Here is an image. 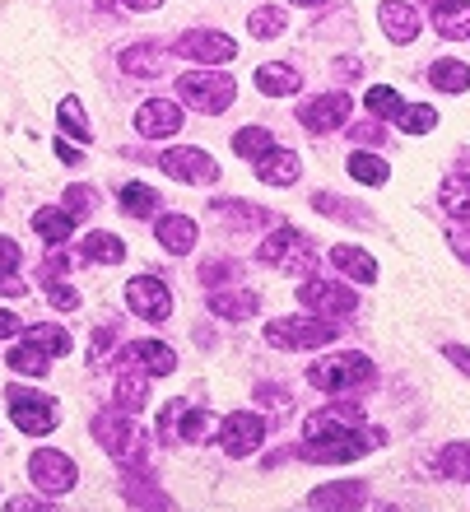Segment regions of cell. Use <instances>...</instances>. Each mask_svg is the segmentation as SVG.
<instances>
[{
	"label": "cell",
	"instance_id": "cell-1",
	"mask_svg": "<svg viewBox=\"0 0 470 512\" xmlns=\"http://www.w3.org/2000/svg\"><path fill=\"white\" fill-rule=\"evenodd\" d=\"M377 368L373 359H363V354L345 350V354H326V359H317V364L308 368V382L312 387L331 391V396H340V391H359V387H373Z\"/></svg>",
	"mask_w": 470,
	"mask_h": 512
},
{
	"label": "cell",
	"instance_id": "cell-2",
	"mask_svg": "<svg viewBox=\"0 0 470 512\" xmlns=\"http://www.w3.org/2000/svg\"><path fill=\"white\" fill-rule=\"evenodd\" d=\"M177 94L182 103H191L196 112H224L238 98V84L224 75V70H187V75H177Z\"/></svg>",
	"mask_w": 470,
	"mask_h": 512
},
{
	"label": "cell",
	"instance_id": "cell-3",
	"mask_svg": "<svg viewBox=\"0 0 470 512\" xmlns=\"http://www.w3.org/2000/svg\"><path fill=\"white\" fill-rule=\"evenodd\" d=\"M266 340L275 345V350H317V345H326V340H336V326H331V317H280V322L266 326Z\"/></svg>",
	"mask_w": 470,
	"mask_h": 512
},
{
	"label": "cell",
	"instance_id": "cell-4",
	"mask_svg": "<svg viewBox=\"0 0 470 512\" xmlns=\"http://www.w3.org/2000/svg\"><path fill=\"white\" fill-rule=\"evenodd\" d=\"M28 480H33V489H42L47 499H61V494L75 489L80 466H75L66 452H56V447H38V452L28 457Z\"/></svg>",
	"mask_w": 470,
	"mask_h": 512
},
{
	"label": "cell",
	"instance_id": "cell-5",
	"mask_svg": "<svg viewBox=\"0 0 470 512\" xmlns=\"http://www.w3.org/2000/svg\"><path fill=\"white\" fill-rule=\"evenodd\" d=\"M154 163H159L168 177H177V182H191V187H215V182H219L215 154H205L201 145L163 149V154H154Z\"/></svg>",
	"mask_w": 470,
	"mask_h": 512
},
{
	"label": "cell",
	"instance_id": "cell-6",
	"mask_svg": "<svg viewBox=\"0 0 470 512\" xmlns=\"http://www.w3.org/2000/svg\"><path fill=\"white\" fill-rule=\"evenodd\" d=\"M368 443H382V433H363V429L326 433V438H303L298 457H303V461H331V466H345V461H359L363 452H368Z\"/></svg>",
	"mask_w": 470,
	"mask_h": 512
},
{
	"label": "cell",
	"instance_id": "cell-7",
	"mask_svg": "<svg viewBox=\"0 0 470 512\" xmlns=\"http://www.w3.org/2000/svg\"><path fill=\"white\" fill-rule=\"evenodd\" d=\"M5 401H10L14 424H19L24 433H33V438L61 429V410H56L52 396H38V391H24V387H10V391H5Z\"/></svg>",
	"mask_w": 470,
	"mask_h": 512
},
{
	"label": "cell",
	"instance_id": "cell-8",
	"mask_svg": "<svg viewBox=\"0 0 470 512\" xmlns=\"http://www.w3.org/2000/svg\"><path fill=\"white\" fill-rule=\"evenodd\" d=\"M177 56L201 61V66H229L233 56H238V42L229 33H219V28H187L177 38Z\"/></svg>",
	"mask_w": 470,
	"mask_h": 512
},
{
	"label": "cell",
	"instance_id": "cell-9",
	"mask_svg": "<svg viewBox=\"0 0 470 512\" xmlns=\"http://www.w3.org/2000/svg\"><path fill=\"white\" fill-rule=\"evenodd\" d=\"M94 438L103 443V452H112L117 461H131L135 457V443H140L145 433L135 429V419L117 405V410H103V415H94Z\"/></svg>",
	"mask_w": 470,
	"mask_h": 512
},
{
	"label": "cell",
	"instance_id": "cell-10",
	"mask_svg": "<svg viewBox=\"0 0 470 512\" xmlns=\"http://www.w3.org/2000/svg\"><path fill=\"white\" fill-rule=\"evenodd\" d=\"M215 438L229 457H252L256 447H261V438H266V419L256 415V410H238V415H229L219 424Z\"/></svg>",
	"mask_w": 470,
	"mask_h": 512
},
{
	"label": "cell",
	"instance_id": "cell-11",
	"mask_svg": "<svg viewBox=\"0 0 470 512\" xmlns=\"http://www.w3.org/2000/svg\"><path fill=\"white\" fill-rule=\"evenodd\" d=\"M126 303H131L135 317H145V322H168L173 317V294H168V284L154 280V275H135L126 284Z\"/></svg>",
	"mask_w": 470,
	"mask_h": 512
},
{
	"label": "cell",
	"instance_id": "cell-12",
	"mask_svg": "<svg viewBox=\"0 0 470 512\" xmlns=\"http://www.w3.org/2000/svg\"><path fill=\"white\" fill-rule=\"evenodd\" d=\"M298 303H308V312H317V317H350V312L359 308L354 289H345V284H326V280H303Z\"/></svg>",
	"mask_w": 470,
	"mask_h": 512
},
{
	"label": "cell",
	"instance_id": "cell-13",
	"mask_svg": "<svg viewBox=\"0 0 470 512\" xmlns=\"http://www.w3.org/2000/svg\"><path fill=\"white\" fill-rule=\"evenodd\" d=\"M350 112H354L350 94H322V98H308V103L298 108V122H303V131L326 135V131H340Z\"/></svg>",
	"mask_w": 470,
	"mask_h": 512
},
{
	"label": "cell",
	"instance_id": "cell-14",
	"mask_svg": "<svg viewBox=\"0 0 470 512\" xmlns=\"http://www.w3.org/2000/svg\"><path fill=\"white\" fill-rule=\"evenodd\" d=\"M135 131L140 135H149V140H163V135H177L182 131V122H187V117H182V108H177L173 98H145V103H140V108H135Z\"/></svg>",
	"mask_w": 470,
	"mask_h": 512
},
{
	"label": "cell",
	"instance_id": "cell-15",
	"mask_svg": "<svg viewBox=\"0 0 470 512\" xmlns=\"http://www.w3.org/2000/svg\"><path fill=\"white\" fill-rule=\"evenodd\" d=\"M377 24H382V33H387L391 42H401V47H410V42L419 38V10L415 5H405V0H382L377 5Z\"/></svg>",
	"mask_w": 470,
	"mask_h": 512
},
{
	"label": "cell",
	"instance_id": "cell-16",
	"mask_svg": "<svg viewBox=\"0 0 470 512\" xmlns=\"http://www.w3.org/2000/svg\"><path fill=\"white\" fill-rule=\"evenodd\" d=\"M298 173H303V163H298L294 149L284 145H270L261 159H256V177L266 182V187H289V182H298Z\"/></svg>",
	"mask_w": 470,
	"mask_h": 512
},
{
	"label": "cell",
	"instance_id": "cell-17",
	"mask_svg": "<svg viewBox=\"0 0 470 512\" xmlns=\"http://www.w3.org/2000/svg\"><path fill=\"white\" fill-rule=\"evenodd\" d=\"M126 359L140 368H149V378H168L177 368V354L163 345V340H131V350H126Z\"/></svg>",
	"mask_w": 470,
	"mask_h": 512
},
{
	"label": "cell",
	"instance_id": "cell-18",
	"mask_svg": "<svg viewBox=\"0 0 470 512\" xmlns=\"http://www.w3.org/2000/svg\"><path fill=\"white\" fill-rule=\"evenodd\" d=\"M433 28L452 42H470V0H443L433 10Z\"/></svg>",
	"mask_w": 470,
	"mask_h": 512
},
{
	"label": "cell",
	"instance_id": "cell-19",
	"mask_svg": "<svg viewBox=\"0 0 470 512\" xmlns=\"http://www.w3.org/2000/svg\"><path fill=\"white\" fill-rule=\"evenodd\" d=\"M298 70L294 66H284V61H266V66L256 70V89L266 98H289V94H298Z\"/></svg>",
	"mask_w": 470,
	"mask_h": 512
},
{
	"label": "cell",
	"instance_id": "cell-20",
	"mask_svg": "<svg viewBox=\"0 0 470 512\" xmlns=\"http://www.w3.org/2000/svg\"><path fill=\"white\" fill-rule=\"evenodd\" d=\"M33 229H38L42 243H70V233H75V215H66L61 205H42L33 210Z\"/></svg>",
	"mask_w": 470,
	"mask_h": 512
},
{
	"label": "cell",
	"instance_id": "cell-21",
	"mask_svg": "<svg viewBox=\"0 0 470 512\" xmlns=\"http://www.w3.org/2000/svg\"><path fill=\"white\" fill-rule=\"evenodd\" d=\"M256 294H247V289H215L210 294V312L215 317H229V322H247V317H256Z\"/></svg>",
	"mask_w": 470,
	"mask_h": 512
},
{
	"label": "cell",
	"instance_id": "cell-22",
	"mask_svg": "<svg viewBox=\"0 0 470 512\" xmlns=\"http://www.w3.org/2000/svg\"><path fill=\"white\" fill-rule=\"evenodd\" d=\"M112 391H117V405L121 410H140V405L149 401V382H145V368L135 373L131 359L117 368V382H112Z\"/></svg>",
	"mask_w": 470,
	"mask_h": 512
},
{
	"label": "cell",
	"instance_id": "cell-23",
	"mask_svg": "<svg viewBox=\"0 0 470 512\" xmlns=\"http://www.w3.org/2000/svg\"><path fill=\"white\" fill-rule=\"evenodd\" d=\"M163 61H168V52L154 47V42H140V47H126V52H121V70H126V75H140V80H154L163 70Z\"/></svg>",
	"mask_w": 470,
	"mask_h": 512
},
{
	"label": "cell",
	"instance_id": "cell-24",
	"mask_svg": "<svg viewBox=\"0 0 470 512\" xmlns=\"http://www.w3.org/2000/svg\"><path fill=\"white\" fill-rule=\"evenodd\" d=\"M331 266H340L350 280H363V284H373L377 280V261L363 247H350V243H340L331 247Z\"/></svg>",
	"mask_w": 470,
	"mask_h": 512
},
{
	"label": "cell",
	"instance_id": "cell-25",
	"mask_svg": "<svg viewBox=\"0 0 470 512\" xmlns=\"http://www.w3.org/2000/svg\"><path fill=\"white\" fill-rule=\"evenodd\" d=\"M154 233H159V243L168 247V252H177V256H187L191 247H196V224H191L187 215H163Z\"/></svg>",
	"mask_w": 470,
	"mask_h": 512
},
{
	"label": "cell",
	"instance_id": "cell-26",
	"mask_svg": "<svg viewBox=\"0 0 470 512\" xmlns=\"http://www.w3.org/2000/svg\"><path fill=\"white\" fill-rule=\"evenodd\" d=\"M284 28H289V10H284V5H256V10L247 14V33H252L256 42L280 38Z\"/></svg>",
	"mask_w": 470,
	"mask_h": 512
},
{
	"label": "cell",
	"instance_id": "cell-27",
	"mask_svg": "<svg viewBox=\"0 0 470 512\" xmlns=\"http://www.w3.org/2000/svg\"><path fill=\"white\" fill-rule=\"evenodd\" d=\"M429 84H433V89H443V94H466V89H470V66H466V61L443 56V61H433V66H429Z\"/></svg>",
	"mask_w": 470,
	"mask_h": 512
},
{
	"label": "cell",
	"instance_id": "cell-28",
	"mask_svg": "<svg viewBox=\"0 0 470 512\" xmlns=\"http://www.w3.org/2000/svg\"><path fill=\"white\" fill-rule=\"evenodd\" d=\"M438 205H443L452 219H470V177L466 173L443 177V187H438Z\"/></svg>",
	"mask_w": 470,
	"mask_h": 512
},
{
	"label": "cell",
	"instance_id": "cell-29",
	"mask_svg": "<svg viewBox=\"0 0 470 512\" xmlns=\"http://www.w3.org/2000/svg\"><path fill=\"white\" fill-rule=\"evenodd\" d=\"M28 345H38V350H42V354H52V359H61V354L75 350V340H70L66 326H52V322L28 326Z\"/></svg>",
	"mask_w": 470,
	"mask_h": 512
},
{
	"label": "cell",
	"instance_id": "cell-30",
	"mask_svg": "<svg viewBox=\"0 0 470 512\" xmlns=\"http://www.w3.org/2000/svg\"><path fill=\"white\" fill-rule=\"evenodd\" d=\"M121 210H126V215H135V219H149L154 215V210H159V191L154 187H145V182H126V187H121Z\"/></svg>",
	"mask_w": 470,
	"mask_h": 512
},
{
	"label": "cell",
	"instance_id": "cell-31",
	"mask_svg": "<svg viewBox=\"0 0 470 512\" xmlns=\"http://www.w3.org/2000/svg\"><path fill=\"white\" fill-rule=\"evenodd\" d=\"M350 177L363 182V187H387L391 168H387V159H377V154H350Z\"/></svg>",
	"mask_w": 470,
	"mask_h": 512
},
{
	"label": "cell",
	"instance_id": "cell-32",
	"mask_svg": "<svg viewBox=\"0 0 470 512\" xmlns=\"http://www.w3.org/2000/svg\"><path fill=\"white\" fill-rule=\"evenodd\" d=\"M270 145H275V135H270L266 126H242V131L233 135V154H242L247 163H256Z\"/></svg>",
	"mask_w": 470,
	"mask_h": 512
},
{
	"label": "cell",
	"instance_id": "cell-33",
	"mask_svg": "<svg viewBox=\"0 0 470 512\" xmlns=\"http://www.w3.org/2000/svg\"><path fill=\"white\" fill-rule=\"evenodd\" d=\"M312 508H363L368 503V494H363V485H331L322 489V494H312Z\"/></svg>",
	"mask_w": 470,
	"mask_h": 512
},
{
	"label": "cell",
	"instance_id": "cell-34",
	"mask_svg": "<svg viewBox=\"0 0 470 512\" xmlns=\"http://www.w3.org/2000/svg\"><path fill=\"white\" fill-rule=\"evenodd\" d=\"M438 475L443 480H470V443H447L438 452Z\"/></svg>",
	"mask_w": 470,
	"mask_h": 512
},
{
	"label": "cell",
	"instance_id": "cell-35",
	"mask_svg": "<svg viewBox=\"0 0 470 512\" xmlns=\"http://www.w3.org/2000/svg\"><path fill=\"white\" fill-rule=\"evenodd\" d=\"M84 256H89V261H103V266H121V256H126V243H121L117 233H89V243H84Z\"/></svg>",
	"mask_w": 470,
	"mask_h": 512
},
{
	"label": "cell",
	"instance_id": "cell-36",
	"mask_svg": "<svg viewBox=\"0 0 470 512\" xmlns=\"http://www.w3.org/2000/svg\"><path fill=\"white\" fill-rule=\"evenodd\" d=\"M396 126L410 135H429L433 126H438V112H433L429 103H405V108L396 112Z\"/></svg>",
	"mask_w": 470,
	"mask_h": 512
},
{
	"label": "cell",
	"instance_id": "cell-37",
	"mask_svg": "<svg viewBox=\"0 0 470 512\" xmlns=\"http://www.w3.org/2000/svg\"><path fill=\"white\" fill-rule=\"evenodd\" d=\"M363 108L373 112V117H387V122H396V112H401L405 103H401V94H396V89H387V84H373V89L363 94Z\"/></svg>",
	"mask_w": 470,
	"mask_h": 512
},
{
	"label": "cell",
	"instance_id": "cell-38",
	"mask_svg": "<svg viewBox=\"0 0 470 512\" xmlns=\"http://www.w3.org/2000/svg\"><path fill=\"white\" fill-rule=\"evenodd\" d=\"M5 359H10L14 373H28V378H42V373H47V364H52V354H42L38 345H19V350H10Z\"/></svg>",
	"mask_w": 470,
	"mask_h": 512
},
{
	"label": "cell",
	"instance_id": "cell-39",
	"mask_svg": "<svg viewBox=\"0 0 470 512\" xmlns=\"http://www.w3.org/2000/svg\"><path fill=\"white\" fill-rule=\"evenodd\" d=\"M56 122H61V131H70V135H75V140H94V131H89V122H84L80 98H61V108H56Z\"/></svg>",
	"mask_w": 470,
	"mask_h": 512
},
{
	"label": "cell",
	"instance_id": "cell-40",
	"mask_svg": "<svg viewBox=\"0 0 470 512\" xmlns=\"http://www.w3.org/2000/svg\"><path fill=\"white\" fill-rule=\"evenodd\" d=\"M298 238H303V233H298V229H275V233H270V238H266V243L256 247V261H261V266H275V261H280V256L298 243Z\"/></svg>",
	"mask_w": 470,
	"mask_h": 512
},
{
	"label": "cell",
	"instance_id": "cell-41",
	"mask_svg": "<svg viewBox=\"0 0 470 512\" xmlns=\"http://www.w3.org/2000/svg\"><path fill=\"white\" fill-rule=\"evenodd\" d=\"M89 205H94V191H89V187H70L61 210H66V215H75V219H84V215H89Z\"/></svg>",
	"mask_w": 470,
	"mask_h": 512
},
{
	"label": "cell",
	"instance_id": "cell-42",
	"mask_svg": "<svg viewBox=\"0 0 470 512\" xmlns=\"http://www.w3.org/2000/svg\"><path fill=\"white\" fill-rule=\"evenodd\" d=\"M47 298H52V308H61V312H75V308H80V294H75L70 284H52V289H47Z\"/></svg>",
	"mask_w": 470,
	"mask_h": 512
},
{
	"label": "cell",
	"instance_id": "cell-43",
	"mask_svg": "<svg viewBox=\"0 0 470 512\" xmlns=\"http://www.w3.org/2000/svg\"><path fill=\"white\" fill-rule=\"evenodd\" d=\"M229 275H233V270H229V261H215V256H210V261H205V266H201V280L210 284V289H215V284H224V280H229Z\"/></svg>",
	"mask_w": 470,
	"mask_h": 512
},
{
	"label": "cell",
	"instance_id": "cell-44",
	"mask_svg": "<svg viewBox=\"0 0 470 512\" xmlns=\"http://www.w3.org/2000/svg\"><path fill=\"white\" fill-rule=\"evenodd\" d=\"M19 261H24V252H19V243L0 233V270H19Z\"/></svg>",
	"mask_w": 470,
	"mask_h": 512
},
{
	"label": "cell",
	"instance_id": "cell-45",
	"mask_svg": "<svg viewBox=\"0 0 470 512\" xmlns=\"http://www.w3.org/2000/svg\"><path fill=\"white\" fill-rule=\"evenodd\" d=\"M443 354H447V359H452V364H457L461 373H466V378H470V350H466V345H457V340H447V345H443Z\"/></svg>",
	"mask_w": 470,
	"mask_h": 512
},
{
	"label": "cell",
	"instance_id": "cell-46",
	"mask_svg": "<svg viewBox=\"0 0 470 512\" xmlns=\"http://www.w3.org/2000/svg\"><path fill=\"white\" fill-rule=\"evenodd\" d=\"M0 294H5V298H24V294H28V284H24V280H14V270H0Z\"/></svg>",
	"mask_w": 470,
	"mask_h": 512
},
{
	"label": "cell",
	"instance_id": "cell-47",
	"mask_svg": "<svg viewBox=\"0 0 470 512\" xmlns=\"http://www.w3.org/2000/svg\"><path fill=\"white\" fill-rule=\"evenodd\" d=\"M447 243L457 247L461 261H470V229H452V233H447Z\"/></svg>",
	"mask_w": 470,
	"mask_h": 512
},
{
	"label": "cell",
	"instance_id": "cell-48",
	"mask_svg": "<svg viewBox=\"0 0 470 512\" xmlns=\"http://www.w3.org/2000/svg\"><path fill=\"white\" fill-rule=\"evenodd\" d=\"M56 154H61V159H66V163H70V168H75V163H84L80 145H66V140H56Z\"/></svg>",
	"mask_w": 470,
	"mask_h": 512
},
{
	"label": "cell",
	"instance_id": "cell-49",
	"mask_svg": "<svg viewBox=\"0 0 470 512\" xmlns=\"http://www.w3.org/2000/svg\"><path fill=\"white\" fill-rule=\"evenodd\" d=\"M14 331H19V317H14V312H0V340L14 336Z\"/></svg>",
	"mask_w": 470,
	"mask_h": 512
},
{
	"label": "cell",
	"instance_id": "cell-50",
	"mask_svg": "<svg viewBox=\"0 0 470 512\" xmlns=\"http://www.w3.org/2000/svg\"><path fill=\"white\" fill-rule=\"evenodd\" d=\"M377 135H382L377 126H354V140H377Z\"/></svg>",
	"mask_w": 470,
	"mask_h": 512
},
{
	"label": "cell",
	"instance_id": "cell-51",
	"mask_svg": "<svg viewBox=\"0 0 470 512\" xmlns=\"http://www.w3.org/2000/svg\"><path fill=\"white\" fill-rule=\"evenodd\" d=\"M126 5H131V10H159L163 0H126Z\"/></svg>",
	"mask_w": 470,
	"mask_h": 512
},
{
	"label": "cell",
	"instance_id": "cell-52",
	"mask_svg": "<svg viewBox=\"0 0 470 512\" xmlns=\"http://www.w3.org/2000/svg\"><path fill=\"white\" fill-rule=\"evenodd\" d=\"M289 5H308V10H317V5H326V0H289Z\"/></svg>",
	"mask_w": 470,
	"mask_h": 512
},
{
	"label": "cell",
	"instance_id": "cell-53",
	"mask_svg": "<svg viewBox=\"0 0 470 512\" xmlns=\"http://www.w3.org/2000/svg\"><path fill=\"white\" fill-rule=\"evenodd\" d=\"M419 5H429V10H438V5H443V0H419Z\"/></svg>",
	"mask_w": 470,
	"mask_h": 512
},
{
	"label": "cell",
	"instance_id": "cell-54",
	"mask_svg": "<svg viewBox=\"0 0 470 512\" xmlns=\"http://www.w3.org/2000/svg\"><path fill=\"white\" fill-rule=\"evenodd\" d=\"M98 5H108V10H112V5H117V0H98Z\"/></svg>",
	"mask_w": 470,
	"mask_h": 512
}]
</instances>
